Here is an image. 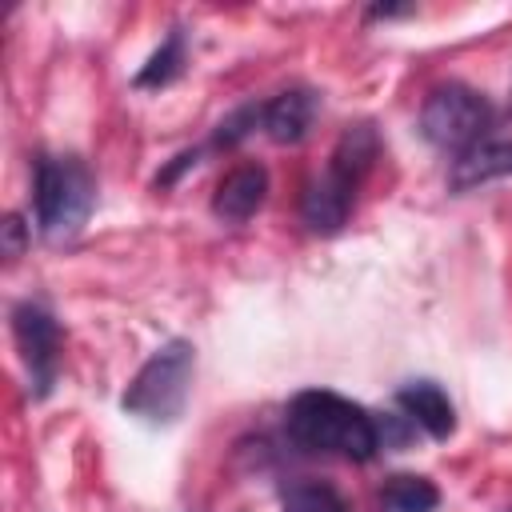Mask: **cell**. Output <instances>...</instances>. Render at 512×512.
Segmentation results:
<instances>
[{"label": "cell", "instance_id": "10", "mask_svg": "<svg viewBox=\"0 0 512 512\" xmlns=\"http://www.w3.org/2000/svg\"><path fill=\"white\" fill-rule=\"evenodd\" d=\"M316 120V96L308 88H292V92H280L264 104L260 112V128L276 140V144H296L308 136Z\"/></svg>", "mask_w": 512, "mask_h": 512}, {"label": "cell", "instance_id": "15", "mask_svg": "<svg viewBox=\"0 0 512 512\" xmlns=\"http://www.w3.org/2000/svg\"><path fill=\"white\" fill-rule=\"evenodd\" d=\"M4 236H8V256H20V244H24V224L16 216L4 220Z\"/></svg>", "mask_w": 512, "mask_h": 512}, {"label": "cell", "instance_id": "3", "mask_svg": "<svg viewBox=\"0 0 512 512\" xmlns=\"http://www.w3.org/2000/svg\"><path fill=\"white\" fill-rule=\"evenodd\" d=\"M96 204V180L80 156H40L36 160V228L44 240L60 244L76 236Z\"/></svg>", "mask_w": 512, "mask_h": 512}, {"label": "cell", "instance_id": "7", "mask_svg": "<svg viewBox=\"0 0 512 512\" xmlns=\"http://www.w3.org/2000/svg\"><path fill=\"white\" fill-rule=\"evenodd\" d=\"M264 196H268V172H264V164H240V168H232L216 184L212 212L224 224H244L248 216H256V208L264 204Z\"/></svg>", "mask_w": 512, "mask_h": 512}, {"label": "cell", "instance_id": "14", "mask_svg": "<svg viewBox=\"0 0 512 512\" xmlns=\"http://www.w3.org/2000/svg\"><path fill=\"white\" fill-rule=\"evenodd\" d=\"M260 112H264V104H244V108H236L232 116L220 120L212 144H216V148H232V144H240V140L260 124Z\"/></svg>", "mask_w": 512, "mask_h": 512}, {"label": "cell", "instance_id": "6", "mask_svg": "<svg viewBox=\"0 0 512 512\" xmlns=\"http://www.w3.org/2000/svg\"><path fill=\"white\" fill-rule=\"evenodd\" d=\"M12 336H16V348L24 356L32 396L36 400L48 396L56 384V368H60V324L40 304H16L12 308Z\"/></svg>", "mask_w": 512, "mask_h": 512}, {"label": "cell", "instance_id": "8", "mask_svg": "<svg viewBox=\"0 0 512 512\" xmlns=\"http://www.w3.org/2000/svg\"><path fill=\"white\" fill-rule=\"evenodd\" d=\"M396 404H400L404 416H408L416 428H424L432 440H448V436L456 432V408H452L448 392H444L440 384H432V380H412V384H404V388L396 392Z\"/></svg>", "mask_w": 512, "mask_h": 512}, {"label": "cell", "instance_id": "12", "mask_svg": "<svg viewBox=\"0 0 512 512\" xmlns=\"http://www.w3.org/2000/svg\"><path fill=\"white\" fill-rule=\"evenodd\" d=\"M180 68H184V36L172 32V36L148 56V64L136 72V88H164V84H172V80L180 76Z\"/></svg>", "mask_w": 512, "mask_h": 512}, {"label": "cell", "instance_id": "13", "mask_svg": "<svg viewBox=\"0 0 512 512\" xmlns=\"http://www.w3.org/2000/svg\"><path fill=\"white\" fill-rule=\"evenodd\" d=\"M280 508H284V512H348V504L340 500V492L328 488V484H320V480H300V484H292V488L284 492Z\"/></svg>", "mask_w": 512, "mask_h": 512}, {"label": "cell", "instance_id": "4", "mask_svg": "<svg viewBox=\"0 0 512 512\" xmlns=\"http://www.w3.org/2000/svg\"><path fill=\"white\" fill-rule=\"evenodd\" d=\"M192 368H196V348L188 340H168L132 376L128 392L120 400L124 412H132V416H140L148 424H172L188 404Z\"/></svg>", "mask_w": 512, "mask_h": 512}, {"label": "cell", "instance_id": "9", "mask_svg": "<svg viewBox=\"0 0 512 512\" xmlns=\"http://www.w3.org/2000/svg\"><path fill=\"white\" fill-rule=\"evenodd\" d=\"M496 176H512V136H504V140L484 136L476 148L460 152V156L452 160L448 184H452L456 192H468V188L488 184V180H496Z\"/></svg>", "mask_w": 512, "mask_h": 512}, {"label": "cell", "instance_id": "2", "mask_svg": "<svg viewBox=\"0 0 512 512\" xmlns=\"http://www.w3.org/2000/svg\"><path fill=\"white\" fill-rule=\"evenodd\" d=\"M380 144H376V132L372 124H356V128H344V136L336 140L332 148V160L320 176H312L304 184V196H300V216L312 232L328 236V232H340L348 212H352V196L364 180V172L372 168Z\"/></svg>", "mask_w": 512, "mask_h": 512}, {"label": "cell", "instance_id": "1", "mask_svg": "<svg viewBox=\"0 0 512 512\" xmlns=\"http://www.w3.org/2000/svg\"><path fill=\"white\" fill-rule=\"evenodd\" d=\"M288 436L308 452H324V456H340V460H356V464L372 460L380 448L376 420L360 404H352L328 388H308V392L292 396Z\"/></svg>", "mask_w": 512, "mask_h": 512}, {"label": "cell", "instance_id": "11", "mask_svg": "<svg viewBox=\"0 0 512 512\" xmlns=\"http://www.w3.org/2000/svg\"><path fill=\"white\" fill-rule=\"evenodd\" d=\"M380 504H384L388 512H432V508L440 504V488H436L428 476L396 472V476L384 480Z\"/></svg>", "mask_w": 512, "mask_h": 512}, {"label": "cell", "instance_id": "5", "mask_svg": "<svg viewBox=\"0 0 512 512\" xmlns=\"http://www.w3.org/2000/svg\"><path fill=\"white\" fill-rule=\"evenodd\" d=\"M492 124V104L468 88V84H440L424 96L420 108V132L428 144L444 148V152H468L488 136Z\"/></svg>", "mask_w": 512, "mask_h": 512}]
</instances>
